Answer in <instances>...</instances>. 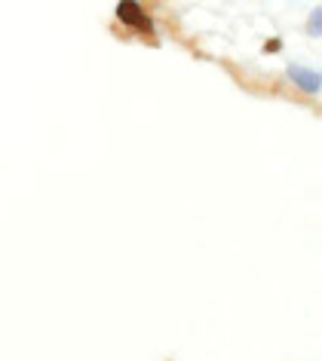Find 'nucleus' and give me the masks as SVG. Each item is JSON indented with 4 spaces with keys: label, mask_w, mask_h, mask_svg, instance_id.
Listing matches in <instances>:
<instances>
[{
    "label": "nucleus",
    "mask_w": 322,
    "mask_h": 361,
    "mask_svg": "<svg viewBox=\"0 0 322 361\" xmlns=\"http://www.w3.org/2000/svg\"><path fill=\"white\" fill-rule=\"evenodd\" d=\"M289 80L301 89V92H310V95H316L319 89H322V77H319V71L304 68V65H289Z\"/></svg>",
    "instance_id": "obj_1"
},
{
    "label": "nucleus",
    "mask_w": 322,
    "mask_h": 361,
    "mask_svg": "<svg viewBox=\"0 0 322 361\" xmlns=\"http://www.w3.org/2000/svg\"><path fill=\"white\" fill-rule=\"evenodd\" d=\"M117 16L123 22H129V25H136V28H148V19L141 16V10L136 4H120L117 6Z\"/></svg>",
    "instance_id": "obj_2"
},
{
    "label": "nucleus",
    "mask_w": 322,
    "mask_h": 361,
    "mask_svg": "<svg viewBox=\"0 0 322 361\" xmlns=\"http://www.w3.org/2000/svg\"><path fill=\"white\" fill-rule=\"evenodd\" d=\"M319 28H322V10H313V16H310V31L319 37Z\"/></svg>",
    "instance_id": "obj_3"
}]
</instances>
